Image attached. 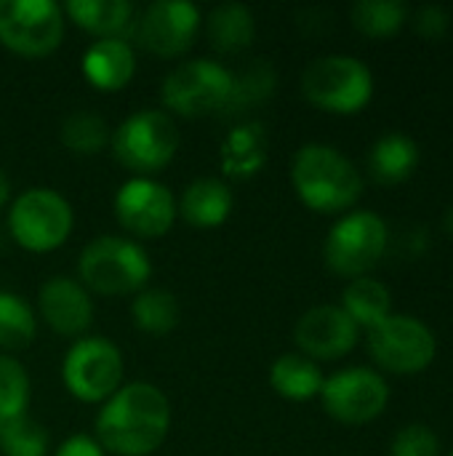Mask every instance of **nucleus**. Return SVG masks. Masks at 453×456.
<instances>
[{
    "label": "nucleus",
    "mask_w": 453,
    "mask_h": 456,
    "mask_svg": "<svg viewBox=\"0 0 453 456\" xmlns=\"http://www.w3.org/2000/svg\"><path fill=\"white\" fill-rule=\"evenodd\" d=\"M35 339V313L32 307L11 294L0 291V347L3 350H24Z\"/></svg>",
    "instance_id": "nucleus-27"
},
{
    "label": "nucleus",
    "mask_w": 453,
    "mask_h": 456,
    "mask_svg": "<svg viewBox=\"0 0 453 456\" xmlns=\"http://www.w3.org/2000/svg\"><path fill=\"white\" fill-rule=\"evenodd\" d=\"M291 179L302 203L320 214L344 211L363 192L358 168L328 144H304L294 158Z\"/></svg>",
    "instance_id": "nucleus-2"
},
{
    "label": "nucleus",
    "mask_w": 453,
    "mask_h": 456,
    "mask_svg": "<svg viewBox=\"0 0 453 456\" xmlns=\"http://www.w3.org/2000/svg\"><path fill=\"white\" fill-rule=\"evenodd\" d=\"M168 398L147 382L120 387L107 398L96 417L99 446L117 456H147L168 436Z\"/></svg>",
    "instance_id": "nucleus-1"
},
{
    "label": "nucleus",
    "mask_w": 453,
    "mask_h": 456,
    "mask_svg": "<svg viewBox=\"0 0 453 456\" xmlns=\"http://www.w3.org/2000/svg\"><path fill=\"white\" fill-rule=\"evenodd\" d=\"M136 72V56L128 40H96L83 53V75L99 91H120Z\"/></svg>",
    "instance_id": "nucleus-18"
},
{
    "label": "nucleus",
    "mask_w": 453,
    "mask_h": 456,
    "mask_svg": "<svg viewBox=\"0 0 453 456\" xmlns=\"http://www.w3.org/2000/svg\"><path fill=\"white\" fill-rule=\"evenodd\" d=\"M270 385L288 401H310L320 395L323 374L315 361L304 355H280L270 369Z\"/></svg>",
    "instance_id": "nucleus-23"
},
{
    "label": "nucleus",
    "mask_w": 453,
    "mask_h": 456,
    "mask_svg": "<svg viewBox=\"0 0 453 456\" xmlns=\"http://www.w3.org/2000/svg\"><path fill=\"white\" fill-rule=\"evenodd\" d=\"M117 222L139 238H160L171 230L176 203L168 187L155 179L133 176L115 195Z\"/></svg>",
    "instance_id": "nucleus-13"
},
{
    "label": "nucleus",
    "mask_w": 453,
    "mask_h": 456,
    "mask_svg": "<svg viewBox=\"0 0 453 456\" xmlns=\"http://www.w3.org/2000/svg\"><path fill=\"white\" fill-rule=\"evenodd\" d=\"M61 379L77 401L101 403L117 393V385L123 379L120 350L101 337L77 339L64 355Z\"/></svg>",
    "instance_id": "nucleus-10"
},
{
    "label": "nucleus",
    "mask_w": 453,
    "mask_h": 456,
    "mask_svg": "<svg viewBox=\"0 0 453 456\" xmlns=\"http://www.w3.org/2000/svg\"><path fill=\"white\" fill-rule=\"evenodd\" d=\"M275 88V72L267 61H254V67H248V72H243L240 77H235L232 83V94L227 102V112H238L251 107L254 102H262L272 94Z\"/></svg>",
    "instance_id": "nucleus-31"
},
{
    "label": "nucleus",
    "mask_w": 453,
    "mask_h": 456,
    "mask_svg": "<svg viewBox=\"0 0 453 456\" xmlns=\"http://www.w3.org/2000/svg\"><path fill=\"white\" fill-rule=\"evenodd\" d=\"M323 409L342 425H368L374 422L390 401L387 382L371 369H344L320 387Z\"/></svg>",
    "instance_id": "nucleus-12"
},
{
    "label": "nucleus",
    "mask_w": 453,
    "mask_h": 456,
    "mask_svg": "<svg viewBox=\"0 0 453 456\" xmlns=\"http://www.w3.org/2000/svg\"><path fill=\"white\" fill-rule=\"evenodd\" d=\"M64 35V11L53 0H0V43L21 56L51 53Z\"/></svg>",
    "instance_id": "nucleus-11"
},
{
    "label": "nucleus",
    "mask_w": 453,
    "mask_h": 456,
    "mask_svg": "<svg viewBox=\"0 0 453 456\" xmlns=\"http://www.w3.org/2000/svg\"><path fill=\"white\" fill-rule=\"evenodd\" d=\"M371 358L392 374H419L438 353L435 334L427 323L411 315H390L368 329Z\"/></svg>",
    "instance_id": "nucleus-9"
},
{
    "label": "nucleus",
    "mask_w": 453,
    "mask_h": 456,
    "mask_svg": "<svg viewBox=\"0 0 453 456\" xmlns=\"http://www.w3.org/2000/svg\"><path fill=\"white\" fill-rule=\"evenodd\" d=\"M443 230H446L449 235H453V206L443 214Z\"/></svg>",
    "instance_id": "nucleus-36"
},
{
    "label": "nucleus",
    "mask_w": 453,
    "mask_h": 456,
    "mask_svg": "<svg viewBox=\"0 0 453 456\" xmlns=\"http://www.w3.org/2000/svg\"><path fill=\"white\" fill-rule=\"evenodd\" d=\"M67 16L101 40H125L136 32V8L128 0H69Z\"/></svg>",
    "instance_id": "nucleus-17"
},
{
    "label": "nucleus",
    "mask_w": 453,
    "mask_h": 456,
    "mask_svg": "<svg viewBox=\"0 0 453 456\" xmlns=\"http://www.w3.org/2000/svg\"><path fill=\"white\" fill-rule=\"evenodd\" d=\"M179 147L174 120L160 110H142L125 118L112 134L115 158L131 171H158L171 163Z\"/></svg>",
    "instance_id": "nucleus-8"
},
{
    "label": "nucleus",
    "mask_w": 453,
    "mask_h": 456,
    "mask_svg": "<svg viewBox=\"0 0 453 456\" xmlns=\"http://www.w3.org/2000/svg\"><path fill=\"white\" fill-rule=\"evenodd\" d=\"M302 91L315 107L326 112L352 115L371 102L374 75L360 59L331 53L307 64L302 75Z\"/></svg>",
    "instance_id": "nucleus-3"
},
{
    "label": "nucleus",
    "mask_w": 453,
    "mask_h": 456,
    "mask_svg": "<svg viewBox=\"0 0 453 456\" xmlns=\"http://www.w3.org/2000/svg\"><path fill=\"white\" fill-rule=\"evenodd\" d=\"M37 305H40L45 323L56 334H64V337L83 334L93 318V305L88 299V291L72 278H61V275L40 286Z\"/></svg>",
    "instance_id": "nucleus-16"
},
{
    "label": "nucleus",
    "mask_w": 453,
    "mask_h": 456,
    "mask_svg": "<svg viewBox=\"0 0 453 456\" xmlns=\"http://www.w3.org/2000/svg\"><path fill=\"white\" fill-rule=\"evenodd\" d=\"M390 243V232L382 216L374 211H355L342 216L326 238V265L344 278H363L379 265Z\"/></svg>",
    "instance_id": "nucleus-5"
},
{
    "label": "nucleus",
    "mask_w": 453,
    "mask_h": 456,
    "mask_svg": "<svg viewBox=\"0 0 453 456\" xmlns=\"http://www.w3.org/2000/svg\"><path fill=\"white\" fill-rule=\"evenodd\" d=\"M451 456H453V454H451Z\"/></svg>",
    "instance_id": "nucleus-37"
},
{
    "label": "nucleus",
    "mask_w": 453,
    "mask_h": 456,
    "mask_svg": "<svg viewBox=\"0 0 453 456\" xmlns=\"http://www.w3.org/2000/svg\"><path fill=\"white\" fill-rule=\"evenodd\" d=\"M206 32L219 53H238L251 45L256 24L243 3H224L208 13Z\"/></svg>",
    "instance_id": "nucleus-22"
},
{
    "label": "nucleus",
    "mask_w": 453,
    "mask_h": 456,
    "mask_svg": "<svg viewBox=\"0 0 453 456\" xmlns=\"http://www.w3.org/2000/svg\"><path fill=\"white\" fill-rule=\"evenodd\" d=\"M350 19L368 37H390L409 21V5L398 0H360L352 5Z\"/></svg>",
    "instance_id": "nucleus-26"
},
{
    "label": "nucleus",
    "mask_w": 453,
    "mask_h": 456,
    "mask_svg": "<svg viewBox=\"0 0 453 456\" xmlns=\"http://www.w3.org/2000/svg\"><path fill=\"white\" fill-rule=\"evenodd\" d=\"M48 433L40 422L21 414L16 419L0 422V452L3 456H45Z\"/></svg>",
    "instance_id": "nucleus-29"
},
{
    "label": "nucleus",
    "mask_w": 453,
    "mask_h": 456,
    "mask_svg": "<svg viewBox=\"0 0 453 456\" xmlns=\"http://www.w3.org/2000/svg\"><path fill=\"white\" fill-rule=\"evenodd\" d=\"M358 326L355 321L334 305L312 307L304 313L294 329V339L304 358L310 361H336L344 358L355 342H358Z\"/></svg>",
    "instance_id": "nucleus-15"
},
{
    "label": "nucleus",
    "mask_w": 453,
    "mask_h": 456,
    "mask_svg": "<svg viewBox=\"0 0 453 456\" xmlns=\"http://www.w3.org/2000/svg\"><path fill=\"white\" fill-rule=\"evenodd\" d=\"M392 456H441V441L427 425H406L392 438Z\"/></svg>",
    "instance_id": "nucleus-32"
},
{
    "label": "nucleus",
    "mask_w": 453,
    "mask_h": 456,
    "mask_svg": "<svg viewBox=\"0 0 453 456\" xmlns=\"http://www.w3.org/2000/svg\"><path fill=\"white\" fill-rule=\"evenodd\" d=\"M131 315H133V323L147 331V334H168L179 326V318H182V310H179V302L171 291L166 289H150V291H142L133 305H131Z\"/></svg>",
    "instance_id": "nucleus-25"
},
{
    "label": "nucleus",
    "mask_w": 453,
    "mask_h": 456,
    "mask_svg": "<svg viewBox=\"0 0 453 456\" xmlns=\"http://www.w3.org/2000/svg\"><path fill=\"white\" fill-rule=\"evenodd\" d=\"M419 163V144L406 134H384L368 152V171L379 184L406 182Z\"/></svg>",
    "instance_id": "nucleus-19"
},
{
    "label": "nucleus",
    "mask_w": 453,
    "mask_h": 456,
    "mask_svg": "<svg viewBox=\"0 0 453 456\" xmlns=\"http://www.w3.org/2000/svg\"><path fill=\"white\" fill-rule=\"evenodd\" d=\"M107 142H109L107 123L96 112L77 110V112L67 115V120L61 123V144L77 155H93V152L104 150Z\"/></svg>",
    "instance_id": "nucleus-28"
},
{
    "label": "nucleus",
    "mask_w": 453,
    "mask_h": 456,
    "mask_svg": "<svg viewBox=\"0 0 453 456\" xmlns=\"http://www.w3.org/2000/svg\"><path fill=\"white\" fill-rule=\"evenodd\" d=\"M267 160V134L262 123H246L227 134L222 142V171L230 176H254Z\"/></svg>",
    "instance_id": "nucleus-21"
},
{
    "label": "nucleus",
    "mask_w": 453,
    "mask_h": 456,
    "mask_svg": "<svg viewBox=\"0 0 453 456\" xmlns=\"http://www.w3.org/2000/svg\"><path fill=\"white\" fill-rule=\"evenodd\" d=\"M200 27V11L187 0H158L144 8L136 21V37L142 48L158 56L184 53Z\"/></svg>",
    "instance_id": "nucleus-14"
},
{
    "label": "nucleus",
    "mask_w": 453,
    "mask_h": 456,
    "mask_svg": "<svg viewBox=\"0 0 453 456\" xmlns=\"http://www.w3.org/2000/svg\"><path fill=\"white\" fill-rule=\"evenodd\" d=\"M390 307H392V297L387 286L374 278H355L342 294V310L355 321L358 329L379 326L384 318L392 315Z\"/></svg>",
    "instance_id": "nucleus-24"
},
{
    "label": "nucleus",
    "mask_w": 453,
    "mask_h": 456,
    "mask_svg": "<svg viewBox=\"0 0 453 456\" xmlns=\"http://www.w3.org/2000/svg\"><path fill=\"white\" fill-rule=\"evenodd\" d=\"M77 270L91 291L107 297H123L139 291L147 283L152 265L139 243L104 235L83 248Z\"/></svg>",
    "instance_id": "nucleus-4"
},
{
    "label": "nucleus",
    "mask_w": 453,
    "mask_h": 456,
    "mask_svg": "<svg viewBox=\"0 0 453 456\" xmlns=\"http://www.w3.org/2000/svg\"><path fill=\"white\" fill-rule=\"evenodd\" d=\"M449 24H451V16L443 5H422L411 19L414 32L427 37V40L443 37L449 32Z\"/></svg>",
    "instance_id": "nucleus-33"
},
{
    "label": "nucleus",
    "mask_w": 453,
    "mask_h": 456,
    "mask_svg": "<svg viewBox=\"0 0 453 456\" xmlns=\"http://www.w3.org/2000/svg\"><path fill=\"white\" fill-rule=\"evenodd\" d=\"M232 192L222 179H195L182 195V216L195 227H219L232 214Z\"/></svg>",
    "instance_id": "nucleus-20"
},
{
    "label": "nucleus",
    "mask_w": 453,
    "mask_h": 456,
    "mask_svg": "<svg viewBox=\"0 0 453 456\" xmlns=\"http://www.w3.org/2000/svg\"><path fill=\"white\" fill-rule=\"evenodd\" d=\"M8 230L27 251H51L61 246L72 230V206L56 190L32 187L13 200Z\"/></svg>",
    "instance_id": "nucleus-7"
},
{
    "label": "nucleus",
    "mask_w": 453,
    "mask_h": 456,
    "mask_svg": "<svg viewBox=\"0 0 453 456\" xmlns=\"http://www.w3.org/2000/svg\"><path fill=\"white\" fill-rule=\"evenodd\" d=\"M8 195H11V182H8V176H5V171L0 168V208L8 203Z\"/></svg>",
    "instance_id": "nucleus-35"
},
{
    "label": "nucleus",
    "mask_w": 453,
    "mask_h": 456,
    "mask_svg": "<svg viewBox=\"0 0 453 456\" xmlns=\"http://www.w3.org/2000/svg\"><path fill=\"white\" fill-rule=\"evenodd\" d=\"M29 377L24 366L8 355H0V422L27 414Z\"/></svg>",
    "instance_id": "nucleus-30"
},
{
    "label": "nucleus",
    "mask_w": 453,
    "mask_h": 456,
    "mask_svg": "<svg viewBox=\"0 0 453 456\" xmlns=\"http://www.w3.org/2000/svg\"><path fill=\"white\" fill-rule=\"evenodd\" d=\"M56 456H104V449L88 436H72L56 449Z\"/></svg>",
    "instance_id": "nucleus-34"
},
{
    "label": "nucleus",
    "mask_w": 453,
    "mask_h": 456,
    "mask_svg": "<svg viewBox=\"0 0 453 456\" xmlns=\"http://www.w3.org/2000/svg\"><path fill=\"white\" fill-rule=\"evenodd\" d=\"M235 75L211 59H192L168 72L163 83V104L184 118L214 115L227 107Z\"/></svg>",
    "instance_id": "nucleus-6"
}]
</instances>
